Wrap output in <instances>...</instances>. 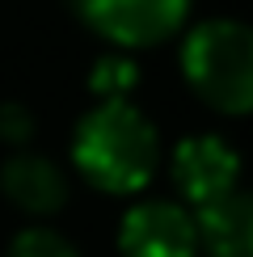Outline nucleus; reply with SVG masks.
<instances>
[{"instance_id": "1", "label": "nucleus", "mask_w": 253, "mask_h": 257, "mask_svg": "<svg viewBox=\"0 0 253 257\" xmlns=\"http://www.w3.org/2000/svg\"><path fill=\"white\" fill-rule=\"evenodd\" d=\"M72 165L105 194H135L161 165L156 126L126 97L97 101L72 135Z\"/></svg>"}, {"instance_id": "2", "label": "nucleus", "mask_w": 253, "mask_h": 257, "mask_svg": "<svg viewBox=\"0 0 253 257\" xmlns=\"http://www.w3.org/2000/svg\"><path fill=\"white\" fill-rule=\"evenodd\" d=\"M190 89L219 114H253V26L211 17L182 42Z\"/></svg>"}, {"instance_id": "3", "label": "nucleus", "mask_w": 253, "mask_h": 257, "mask_svg": "<svg viewBox=\"0 0 253 257\" xmlns=\"http://www.w3.org/2000/svg\"><path fill=\"white\" fill-rule=\"evenodd\" d=\"M72 9L118 47H156L182 30L190 0H72Z\"/></svg>"}, {"instance_id": "4", "label": "nucleus", "mask_w": 253, "mask_h": 257, "mask_svg": "<svg viewBox=\"0 0 253 257\" xmlns=\"http://www.w3.org/2000/svg\"><path fill=\"white\" fill-rule=\"evenodd\" d=\"M118 249L122 257H194L198 253L194 215L165 198L135 202L122 215Z\"/></svg>"}, {"instance_id": "5", "label": "nucleus", "mask_w": 253, "mask_h": 257, "mask_svg": "<svg viewBox=\"0 0 253 257\" xmlns=\"http://www.w3.org/2000/svg\"><path fill=\"white\" fill-rule=\"evenodd\" d=\"M236 173H240V156L219 135H190L173 148L177 194L186 202H194V211H203L211 202H219L224 194H232L236 190Z\"/></svg>"}, {"instance_id": "6", "label": "nucleus", "mask_w": 253, "mask_h": 257, "mask_svg": "<svg viewBox=\"0 0 253 257\" xmlns=\"http://www.w3.org/2000/svg\"><path fill=\"white\" fill-rule=\"evenodd\" d=\"M0 190L9 194V202L30 215H51L68 202V177L59 173L55 160L38 156V152H17L5 160L0 169Z\"/></svg>"}, {"instance_id": "7", "label": "nucleus", "mask_w": 253, "mask_h": 257, "mask_svg": "<svg viewBox=\"0 0 253 257\" xmlns=\"http://www.w3.org/2000/svg\"><path fill=\"white\" fill-rule=\"evenodd\" d=\"M198 244L211 257H253V194L232 190L194 215Z\"/></svg>"}, {"instance_id": "8", "label": "nucleus", "mask_w": 253, "mask_h": 257, "mask_svg": "<svg viewBox=\"0 0 253 257\" xmlns=\"http://www.w3.org/2000/svg\"><path fill=\"white\" fill-rule=\"evenodd\" d=\"M9 257H80L59 232H47V228H26L21 236L9 244Z\"/></svg>"}, {"instance_id": "9", "label": "nucleus", "mask_w": 253, "mask_h": 257, "mask_svg": "<svg viewBox=\"0 0 253 257\" xmlns=\"http://www.w3.org/2000/svg\"><path fill=\"white\" fill-rule=\"evenodd\" d=\"M131 84H135V68L126 59H105V63H97V72H93V89L101 93V101L122 97V89H131Z\"/></svg>"}, {"instance_id": "10", "label": "nucleus", "mask_w": 253, "mask_h": 257, "mask_svg": "<svg viewBox=\"0 0 253 257\" xmlns=\"http://www.w3.org/2000/svg\"><path fill=\"white\" fill-rule=\"evenodd\" d=\"M30 131H34V114H30L26 105H17V101L0 105V139H9V144H21Z\"/></svg>"}]
</instances>
